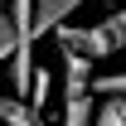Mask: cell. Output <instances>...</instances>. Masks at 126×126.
Wrapping results in <instances>:
<instances>
[{
    "instance_id": "3957f363",
    "label": "cell",
    "mask_w": 126,
    "mask_h": 126,
    "mask_svg": "<svg viewBox=\"0 0 126 126\" xmlns=\"http://www.w3.org/2000/svg\"><path fill=\"white\" fill-rule=\"evenodd\" d=\"M58 58H63V102L87 97V92H92V63L78 58L73 48H63V44H58Z\"/></svg>"
},
{
    "instance_id": "277c9868",
    "label": "cell",
    "mask_w": 126,
    "mask_h": 126,
    "mask_svg": "<svg viewBox=\"0 0 126 126\" xmlns=\"http://www.w3.org/2000/svg\"><path fill=\"white\" fill-rule=\"evenodd\" d=\"M0 126H48V116L34 111L29 102H19V97L0 92Z\"/></svg>"
},
{
    "instance_id": "6da1fadb",
    "label": "cell",
    "mask_w": 126,
    "mask_h": 126,
    "mask_svg": "<svg viewBox=\"0 0 126 126\" xmlns=\"http://www.w3.org/2000/svg\"><path fill=\"white\" fill-rule=\"evenodd\" d=\"M53 39H58L63 48H73L78 58H87V63H102V58H111V44H107V34L97 29V24H63Z\"/></svg>"
},
{
    "instance_id": "5b68a950",
    "label": "cell",
    "mask_w": 126,
    "mask_h": 126,
    "mask_svg": "<svg viewBox=\"0 0 126 126\" xmlns=\"http://www.w3.org/2000/svg\"><path fill=\"white\" fill-rule=\"evenodd\" d=\"M92 121H97V102H92V92L63 102V126H92Z\"/></svg>"
},
{
    "instance_id": "52a82bcc",
    "label": "cell",
    "mask_w": 126,
    "mask_h": 126,
    "mask_svg": "<svg viewBox=\"0 0 126 126\" xmlns=\"http://www.w3.org/2000/svg\"><path fill=\"white\" fill-rule=\"evenodd\" d=\"M48 92H53V73H48L44 63H39V68H34V82H29V97H24V102H29L34 111H44V102H48Z\"/></svg>"
},
{
    "instance_id": "30bf717a",
    "label": "cell",
    "mask_w": 126,
    "mask_h": 126,
    "mask_svg": "<svg viewBox=\"0 0 126 126\" xmlns=\"http://www.w3.org/2000/svg\"><path fill=\"white\" fill-rule=\"evenodd\" d=\"M15 24H10V10H0V63H10L15 58Z\"/></svg>"
},
{
    "instance_id": "8992f818",
    "label": "cell",
    "mask_w": 126,
    "mask_h": 126,
    "mask_svg": "<svg viewBox=\"0 0 126 126\" xmlns=\"http://www.w3.org/2000/svg\"><path fill=\"white\" fill-rule=\"evenodd\" d=\"M97 29L107 34V44H111V53H121V48H126V5H121V10H111V15L102 19Z\"/></svg>"
},
{
    "instance_id": "7a4b0ae2",
    "label": "cell",
    "mask_w": 126,
    "mask_h": 126,
    "mask_svg": "<svg viewBox=\"0 0 126 126\" xmlns=\"http://www.w3.org/2000/svg\"><path fill=\"white\" fill-rule=\"evenodd\" d=\"M82 0H34V39H44V34H58L68 19L78 15Z\"/></svg>"
},
{
    "instance_id": "ba28073f",
    "label": "cell",
    "mask_w": 126,
    "mask_h": 126,
    "mask_svg": "<svg viewBox=\"0 0 126 126\" xmlns=\"http://www.w3.org/2000/svg\"><path fill=\"white\" fill-rule=\"evenodd\" d=\"M92 126H126V97H102Z\"/></svg>"
},
{
    "instance_id": "9c48e42d",
    "label": "cell",
    "mask_w": 126,
    "mask_h": 126,
    "mask_svg": "<svg viewBox=\"0 0 126 126\" xmlns=\"http://www.w3.org/2000/svg\"><path fill=\"white\" fill-rule=\"evenodd\" d=\"M97 97H126V73H107V78H92Z\"/></svg>"
}]
</instances>
